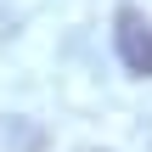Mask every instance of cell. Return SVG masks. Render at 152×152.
I'll return each mask as SVG.
<instances>
[{"label":"cell","instance_id":"6da1fadb","mask_svg":"<svg viewBox=\"0 0 152 152\" xmlns=\"http://www.w3.org/2000/svg\"><path fill=\"white\" fill-rule=\"evenodd\" d=\"M113 39H118L124 68H130V73H141V79H152V23H147V17H141V11H118Z\"/></svg>","mask_w":152,"mask_h":152}]
</instances>
